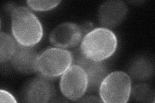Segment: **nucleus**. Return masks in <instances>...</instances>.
I'll use <instances>...</instances> for the list:
<instances>
[{"label":"nucleus","instance_id":"nucleus-10","mask_svg":"<svg viewBox=\"0 0 155 103\" xmlns=\"http://www.w3.org/2000/svg\"><path fill=\"white\" fill-rule=\"evenodd\" d=\"M38 56L34 47L23 46L17 43L16 51L10 61L17 71L33 73L37 72L36 61Z\"/></svg>","mask_w":155,"mask_h":103},{"label":"nucleus","instance_id":"nucleus-12","mask_svg":"<svg viewBox=\"0 0 155 103\" xmlns=\"http://www.w3.org/2000/svg\"><path fill=\"white\" fill-rule=\"evenodd\" d=\"M17 47V42L8 34L0 33V61L2 63L11 60Z\"/></svg>","mask_w":155,"mask_h":103},{"label":"nucleus","instance_id":"nucleus-9","mask_svg":"<svg viewBox=\"0 0 155 103\" xmlns=\"http://www.w3.org/2000/svg\"><path fill=\"white\" fill-rule=\"evenodd\" d=\"M127 7L122 1H107L101 5L98 13L102 27L113 28L122 23L127 15Z\"/></svg>","mask_w":155,"mask_h":103},{"label":"nucleus","instance_id":"nucleus-5","mask_svg":"<svg viewBox=\"0 0 155 103\" xmlns=\"http://www.w3.org/2000/svg\"><path fill=\"white\" fill-rule=\"evenodd\" d=\"M60 87L66 98L78 101L88 89V78L85 70L81 66L72 64L61 75Z\"/></svg>","mask_w":155,"mask_h":103},{"label":"nucleus","instance_id":"nucleus-13","mask_svg":"<svg viewBox=\"0 0 155 103\" xmlns=\"http://www.w3.org/2000/svg\"><path fill=\"white\" fill-rule=\"evenodd\" d=\"M134 99L139 102H154V90L153 88L146 83H140L131 88V92Z\"/></svg>","mask_w":155,"mask_h":103},{"label":"nucleus","instance_id":"nucleus-1","mask_svg":"<svg viewBox=\"0 0 155 103\" xmlns=\"http://www.w3.org/2000/svg\"><path fill=\"white\" fill-rule=\"evenodd\" d=\"M12 33L16 42L34 47L43 36L42 24L35 14L26 7L14 8L12 12Z\"/></svg>","mask_w":155,"mask_h":103},{"label":"nucleus","instance_id":"nucleus-4","mask_svg":"<svg viewBox=\"0 0 155 103\" xmlns=\"http://www.w3.org/2000/svg\"><path fill=\"white\" fill-rule=\"evenodd\" d=\"M131 88V79L127 73L111 72L99 87L100 99L105 103H125L129 99Z\"/></svg>","mask_w":155,"mask_h":103},{"label":"nucleus","instance_id":"nucleus-8","mask_svg":"<svg viewBox=\"0 0 155 103\" xmlns=\"http://www.w3.org/2000/svg\"><path fill=\"white\" fill-rule=\"evenodd\" d=\"M54 94V87L48 79L38 77L27 84L23 91V99L28 102H47Z\"/></svg>","mask_w":155,"mask_h":103},{"label":"nucleus","instance_id":"nucleus-17","mask_svg":"<svg viewBox=\"0 0 155 103\" xmlns=\"http://www.w3.org/2000/svg\"><path fill=\"white\" fill-rule=\"evenodd\" d=\"M81 102H101L102 101L100 99H98V97L94 96H88L86 97L84 99H82L80 101H78Z\"/></svg>","mask_w":155,"mask_h":103},{"label":"nucleus","instance_id":"nucleus-6","mask_svg":"<svg viewBox=\"0 0 155 103\" xmlns=\"http://www.w3.org/2000/svg\"><path fill=\"white\" fill-rule=\"evenodd\" d=\"M72 52V64L81 66L88 78V88L90 90L98 89L101 82L107 75V68L104 61H94L85 57L80 49Z\"/></svg>","mask_w":155,"mask_h":103},{"label":"nucleus","instance_id":"nucleus-14","mask_svg":"<svg viewBox=\"0 0 155 103\" xmlns=\"http://www.w3.org/2000/svg\"><path fill=\"white\" fill-rule=\"evenodd\" d=\"M27 4L29 7L36 11H47L53 9L58 5L60 1H32L29 0L27 1Z\"/></svg>","mask_w":155,"mask_h":103},{"label":"nucleus","instance_id":"nucleus-2","mask_svg":"<svg viewBox=\"0 0 155 103\" xmlns=\"http://www.w3.org/2000/svg\"><path fill=\"white\" fill-rule=\"evenodd\" d=\"M117 46L115 34L109 28L98 27L85 34L80 49L82 54L89 60L104 61L114 54Z\"/></svg>","mask_w":155,"mask_h":103},{"label":"nucleus","instance_id":"nucleus-11","mask_svg":"<svg viewBox=\"0 0 155 103\" xmlns=\"http://www.w3.org/2000/svg\"><path fill=\"white\" fill-rule=\"evenodd\" d=\"M129 73L134 79L144 81L149 79L154 73V63L145 57H139L130 64Z\"/></svg>","mask_w":155,"mask_h":103},{"label":"nucleus","instance_id":"nucleus-15","mask_svg":"<svg viewBox=\"0 0 155 103\" xmlns=\"http://www.w3.org/2000/svg\"><path fill=\"white\" fill-rule=\"evenodd\" d=\"M0 94H1V96H0V99H1V102H17L16 99L14 98V97L9 93L8 92L4 90H1V92H0Z\"/></svg>","mask_w":155,"mask_h":103},{"label":"nucleus","instance_id":"nucleus-7","mask_svg":"<svg viewBox=\"0 0 155 103\" xmlns=\"http://www.w3.org/2000/svg\"><path fill=\"white\" fill-rule=\"evenodd\" d=\"M85 34L80 24L65 22L58 25L50 34V41L53 45L61 48L76 47L81 43Z\"/></svg>","mask_w":155,"mask_h":103},{"label":"nucleus","instance_id":"nucleus-3","mask_svg":"<svg viewBox=\"0 0 155 103\" xmlns=\"http://www.w3.org/2000/svg\"><path fill=\"white\" fill-rule=\"evenodd\" d=\"M72 64V52L61 48H48L36 61L37 72L41 76L52 79L61 76Z\"/></svg>","mask_w":155,"mask_h":103},{"label":"nucleus","instance_id":"nucleus-16","mask_svg":"<svg viewBox=\"0 0 155 103\" xmlns=\"http://www.w3.org/2000/svg\"><path fill=\"white\" fill-rule=\"evenodd\" d=\"M80 25L82 31H83L85 35L87 33L91 32L92 30H93V29H94L93 28V27H94L93 24L91 22H85V23H82L81 24H80Z\"/></svg>","mask_w":155,"mask_h":103}]
</instances>
